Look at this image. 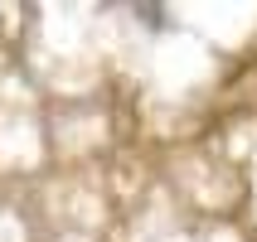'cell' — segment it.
Segmentation results:
<instances>
[{"label": "cell", "mask_w": 257, "mask_h": 242, "mask_svg": "<svg viewBox=\"0 0 257 242\" xmlns=\"http://www.w3.org/2000/svg\"><path fill=\"white\" fill-rule=\"evenodd\" d=\"M131 15H141V25H146V29H170V25H175L165 5H131Z\"/></svg>", "instance_id": "cell-1"}]
</instances>
